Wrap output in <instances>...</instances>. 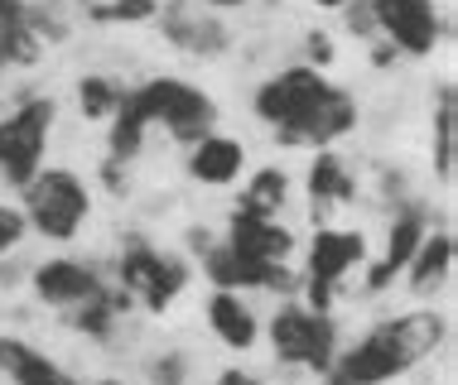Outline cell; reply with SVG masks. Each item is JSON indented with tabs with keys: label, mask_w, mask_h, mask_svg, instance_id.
I'll return each instance as SVG.
<instances>
[{
	"label": "cell",
	"mask_w": 458,
	"mask_h": 385,
	"mask_svg": "<svg viewBox=\"0 0 458 385\" xmlns=\"http://www.w3.org/2000/svg\"><path fill=\"white\" fill-rule=\"evenodd\" d=\"M256 116L276 126L284 145H333L357 126V102L343 87H328L314 63L276 72L256 92Z\"/></svg>",
	"instance_id": "1"
},
{
	"label": "cell",
	"mask_w": 458,
	"mask_h": 385,
	"mask_svg": "<svg viewBox=\"0 0 458 385\" xmlns=\"http://www.w3.org/2000/svg\"><path fill=\"white\" fill-rule=\"evenodd\" d=\"M439 342H444V318L435 308H415V314H401V318L381 322V328H371L324 376L328 385H381L391 376H405L425 356H435Z\"/></svg>",
	"instance_id": "2"
},
{
	"label": "cell",
	"mask_w": 458,
	"mask_h": 385,
	"mask_svg": "<svg viewBox=\"0 0 458 385\" xmlns=\"http://www.w3.org/2000/svg\"><path fill=\"white\" fill-rule=\"evenodd\" d=\"M131 106L145 116V126H165L179 140H203L217 121V102L198 87L179 82V78H155L140 92H126Z\"/></svg>",
	"instance_id": "3"
},
{
	"label": "cell",
	"mask_w": 458,
	"mask_h": 385,
	"mask_svg": "<svg viewBox=\"0 0 458 385\" xmlns=\"http://www.w3.org/2000/svg\"><path fill=\"white\" fill-rule=\"evenodd\" d=\"M24 203H30V217L34 231L48 236V241H72L78 236V227L88 222L92 213V197H88V183L78 179L72 169H39L30 183H24Z\"/></svg>",
	"instance_id": "4"
},
{
	"label": "cell",
	"mask_w": 458,
	"mask_h": 385,
	"mask_svg": "<svg viewBox=\"0 0 458 385\" xmlns=\"http://www.w3.org/2000/svg\"><path fill=\"white\" fill-rule=\"evenodd\" d=\"M270 347H276V356L290 366L328 371L333 352H338V328H333V318L318 314V308L284 304V308H276V318H270Z\"/></svg>",
	"instance_id": "5"
},
{
	"label": "cell",
	"mask_w": 458,
	"mask_h": 385,
	"mask_svg": "<svg viewBox=\"0 0 458 385\" xmlns=\"http://www.w3.org/2000/svg\"><path fill=\"white\" fill-rule=\"evenodd\" d=\"M54 116H58V106L48 102V96H34V102H24L15 116L0 121V173H5L10 183L24 188V183L39 173Z\"/></svg>",
	"instance_id": "6"
},
{
	"label": "cell",
	"mask_w": 458,
	"mask_h": 385,
	"mask_svg": "<svg viewBox=\"0 0 458 385\" xmlns=\"http://www.w3.org/2000/svg\"><path fill=\"white\" fill-rule=\"evenodd\" d=\"M116 275H121V289L135 294V299H145L150 314H165V308L183 294V284H189V265H183L179 255L150 251V246H131V251L121 255Z\"/></svg>",
	"instance_id": "7"
},
{
	"label": "cell",
	"mask_w": 458,
	"mask_h": 385,
	"mask_svg": "<svg viewBox=\"0 0 458 385\" xmlns=\"http://www.w3.org/2000/svg\"><path fill=\"white\" fill-rule=\"evenodd\" d=\"M362 255H367V241L357 231H318L314 241H309V280H304L309 308L328 314L343 275H348L352 265H362Z\"/></svg>",
	"instance_id": "8"
},
{
	"label": "cell",
	"mask_w": 458,
	"mask_h": 385,
	"mask_svg": "<svg viewBox=\"0 0 458 385\" xmlns=\"http://www.w3.org/2000/svg\"><path fill=\"white\" fill-rule=\"evenodd\" d=\"M371 20L391 39L395 54H435L439 44V10L435 0H371Z\"/></svg>",
	"instance_id": "9"
},
{
	"label": "cell",
	"mask_w": 458,
	"mask_h": 385,
	"mask_svg": "<svg viewBox=\"0 0 458 385\" xmlns=\"http://www.w3.org/2000/svg\"><path fill=\"white\" fill-rule=\"evenodd\" d=\"M203 275L217 284V289H280L290 294L294 280L290 270H284V260H251L242 251H232V246H208L203 251Z\"/></svg>",
	"instance_id": "10"
},
{
	"label": "cell",
	"mask_w": 458,
	"mask_h": 385,
	"mask_svg": "<svg viewBox=\"0 0 458 385\" xmlns=\"http://www.w3.org/2000/svg\"><path fill=\"white\" fill-rule=\"evenodd\" d=\"M34 289H39V299L58 304V308H78L82 299H92L102 289V280L82 260H48V265L34 270Z\"/></svg>",
	"instance_id": "11"
},
{
	"label": "cell",
	"mask_w": 458,
	"mask_h": 385,
	"mask_svg": "<svg viewBox=\"0 0 458 385\" xmlns=\"http://www.w3.org/2000/svg\"><path fill=\"white\" fill-rule=\"evenodd\" d=\"M227 246L251 260H284L294 251V236L280 227L276 217H251V213H232V231H227Z\"/></svg>",
	"instance_id": "12"
},
{
	"label": "cell",
	"mask_w": 458,
	"mask_h": 385,
	"mask_svg": "<svg viewBox=\"0 0 458 385\" xmlns=\"http://www.w3.org/2000/svg\"><path fill=\"white\" fill-rule=\"evenodd\" d=\"M425 241V213H401L391 222V236H386V255L371 265V275H367V289L377 294V289H386V284L395 280V270H405L411 265V255H415V246Z\"/></svg>",
	"instance_id": "13"
},
{
	"label": "cell",
	"mask_w": 458,
	"mask_h": 385,
	"mask_svg": "<svg viewBox=\"0 0 458 385\" xmlns=\"http://www.w3.org/2000/svg\"><path fill=\"white\" fill-rule=\"evenodd\" d=\"M165 34L183 54H222L227 48V29L217 20H208L198 5H169L165 10Z\"/></svg>",
	"instance_id": "14"
},
{
	"label": "cell",
	"mask_w": 458,
	"mask_h": 385,
	"mask_svg": "<svg viewBox=\"0 0 458 385\" xmlns=\"http://www.w3.org/2000/svg\"><path fill=\"white\" fill-rule=\"evenodd\" d=\"M246 164V150L242 140H227V135H203V140H193V155H189V173L198 183H232Z\"/></svg>",
	"instance_id": "15"
},
{
	"label": "cell",
	"mask_w": 458,
	"mask_h": 385,
	"mask_svg": "<svg viewBox=\"0 0 458 385\" xmlns=\"http://www.w3.org/2000/svg\"><path fill=\"white\" fill-rule=\"evenodd\" d=\"M208 322H213V332L232 347V352L256 347V332H261V322H256V314L242 304L237 289H217L213 299H208Z\"/></svg>",
	"instance_id": "16"
},
{
	"label": "cell",
	"mask_w": 458,
	"mask_h": 385,
	"mask_svg": "<svg viewBox=\"0 0 458 385\" xmlns=\"http://www.w3.org/2000/svg\"><path fill=\"white\" fill-rule=\"evenodd\" d=\"M0 371H10L15 385H78L64 366H54L44 352H34L20 338H0Z\"/></svg>",
	"instance_id": "17"
},
{
	"label": "cell",
	"mask_w": 458,
	"mask_h": 385,
	"mask_svg": "<svg viewBox=\"0 0 458 385\" xmlns=\"http://www.w3.org/2000/svg\"><path fill=\"white\" fill-rule=\"evenodd\" d=\"M352 193H357V183L338 155H318L309 164V213L314 217L333 213L338 203H352Z\"/></svg>",
	"instance_id": "18"
},
{
	"label": "cell",
	"mask_w": 458,
	"mask_h": 385,
	"mask_svg": "<svg viewBox=\"0 0 458 385\" xmlns=\"http://www.w3.org/2000/svg\"><path fill=\"white\" fill-rule=\"evenodd\" d=\"M449 265H454V236L449 231H435L415 246L411 255V289L415 294H429L435 284L449 280Z\"/></svg>",
	"instance_id": "19"
},
{
	"label": "cell",
	"mask_w": 458,
	"mask_h": 385,
	"mask_svg": "<svg viewBox=\"0 0 458 385\" xmlns=\"http://www.w3.org/2000/svg\"><path fill=\"white\" fill-rule=\"evenodd\" d=\"M454 155H458V92L454 82H439L435 96V169L444 183H454Z\"/></svg>",
	"instance_id": "20"
},
{
	"label": "cell",
	"mask_w": 458,
	"mask_h": 385,
	"mask_svg": "<svg viewBox=\"0 0 458 385\" xmlns=\"http://www.w3.org/2000/svg\"><path fill=\"white\" fill-rule=\"evenodd\" d=\"M39 54H44V39L30 29L24 10L10 20H0V68H30Z\"/></svg>",
	"instance_id": "21"
},
{
	"label": "cell",
	"mask_w": 458,
	"mask_h": 385,
	"mask_svg": "<svg viewBox=\"0 0 458 385\" xmlns=\"http://www.w3.org/2000/svg\"><path fill=\"white\" fill-rule=\"evenodd\" d=\"M284 197H290V179H284V169H261L251 183H246V193H242V213H251V217H276L280 207H284Z\"/></svg>",
	"instance_id": "22"
},
{
	"label": "cell",
	"mask_w": 458,
	"mask_h": 385,
	"mask_svg": "<svg viewBox=\"0 0 458 385\" xmlns=\"http://www.w3.org/2000/svg\"><path fill=\"white\" fill-rule=\"evenodd\" d=\"M111 116H116V126H111V159H116V164H126V159L140 155L145 130H150V126H145V116L131 106V96H121Z\"/></svg>",
	"instance_id": "23"
},
{
	"label": "cell",
	"mask_w": 458,
	"mask_h": 385,
	"mask_svg": "<svg viewBox=\"0 0 458 385\" xmlns=\"http://www.w3.org/2000/svg\"><path fill=\"white\" fill-rule=\"evenodd\" d=\"M97 24H140L159 10V0H78Z\"/></svg>",
	"instance_id": "24"
},
{
	"label": "cell",
	"mask_w": 458,
	"mask_h": 385,
	"mask_svg": "<svg viewBox=\"0 0 458 385\" xmlns=\"http://www.w3.org/2000/svg\"><path fill=\"white\" fill-rule=\"evenodd\" d=\"M116 102H121L116 82H106V78H82L78 82V106L88 121H106L111 111H116Z\"/></svg>",
	"instance_id": "25"
},
{
	"label": "cell",
	"mask_w": 458,
	"mask_h": 385,
	"mask_svg": "<svg viewBox=\"0 0 458 385\" xmlns=\"http://www.w3.org/2000/svg\"><path fill=\"white\" fill-rule=\"evenodd\" d=\"M20 241H24V213H15V207L0 203V255L15 251Z\"/></svg>",
	"instance_id": "26"
},
{
	"label": "cell",
	"mask_w": 458,
	"mask_h": 385,
	"mask_svg": "<svg viewBox=\"0 0 458 385\" xmlns=\"http://www.w3.org/2000/svg\"><path fill=\"white\" fill-rule=\"evenodd\" d=\"M150 381L155 385H183V356H174V352L159 356V362L150 366Z\"/></svg>",
	"instance_id": "27"
},
{
	"label": "cell",
	"mask_w": 458,
	"mask_h": 385,
	"mask_svg": "<svg viewBox=\"0 0 458 385\" xmlns=\"http://www.w3.org/2000/svg\"><path fill=\"white\" fill-rule=\"evenodd\" d=\"M348 24H352V34H371V29H377V20H371V0L348 10Z\"/></svg>",
	"instance_id": "28"
},
{
	"label": "cell",
	"mask_w": 458,
	"mask_h": 385,
	"mask_svg": "<svg viewBox=\"0 0 458 385\" xmlns=\"http://www.w3.org/2000/svg\"><path fill=\"white\" fill-rule=\"evenodd\" d=\"M309 58H314L318 68L333 63V44H328V34H309Z\"/></svg>",
	"instance_id": "29"
},
{
	"label": "cell",
	"mask_w": 458,
	"mask_h": 385,
	"mask_svg": "<svg viewBox=\"0 0 458 385\" xmlns=\"http://www.w3.org/2000/svg\"><path fill=\"white\" fill-rule=\"evenodd\" d=\"M217 385H261V381H256V376H246V371H222Z\"/></svg>",
	"instance_id": "30"
},
{
	"label": "cell",
	"mask_w": 458,
	"mask_h": 385,
	"mask_svg": "<svg viewBox=\"0 0 458 385\" xmlns=\"http://www.w3.org/2000/svg\"><path fill=\"white\" fill-rule=\"evenodd\" d=\"M20 10H24V5H20V0H0V20H10V15H20Z\"/></svg>",
	"instance_id": "31"
},
{
	"label": "cell",
	"mask_w": 458,
	"mask_h": 385,
	"mask_svg": "<svg viewBox=\"0 0 458 385\" xmlns=\"http://www.w3.org/2000/svg\"><path fill=\"white\" fill-rule=\"evenodd\" d=\"M314 5H324V10H338V5H348V0H314Z\"/></svg>",
	"instance_id": "32"
},
{
	"label": "cell",
	"mask_w": 458,
	"mask_h": 385,
	"mask_svg": "<svg viewBox=\"0 0 458 385\" xmlns=\"http://www.w3.org/2000/svg\"><path fill=\"white\" fill-rule=\"evenodd\" d=\"M208 5H217V10H232V5H242V0H208Z\"/></svg>",
	"instance_id": "33"
},
{
	"label": "cell",
	"mask_w": 458,
	"mask_h": 385,
	"mask_svg": "<svg viewBox=\"0 0 458 385\" xmlns=\"http://www.w3.org/2000/svg\"><path fill=\"white\" fill-rule=\"evenodd\" d=\"M97 385H121V381H97Z\"/></svg>",
	"instance_id": "34"
}]
</instances>
